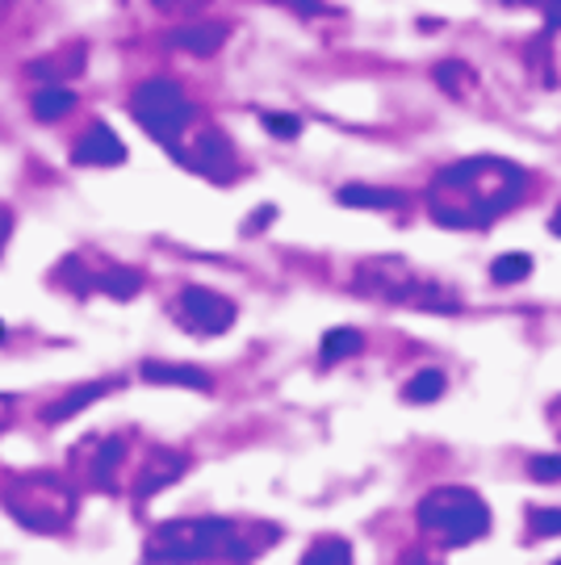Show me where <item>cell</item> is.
Returning <instances> with one entry per match:
<instances>
[{
    "label": "cell",
    "mask_w": 561,
    "mask_h": 565,
    "mask_svg": "<svg viewBox=\"0 0 561 565\" xmlns=\"http://www.w3.org/2000/svg\"><path fill=\"white\" fill-rule=\"evenodd\" d=\"M528 193V172L502 156H469L441 168L427 184V214L444 231H486Z\"/></svg>",
    "instance_id": "cell-1"
},
{
    "label": "cell",
    "mask_w": 561,
    "mask_h": 565,
    "mask_svg": "<svg viewBox=\"0 0 561 565\" xmlns=\"http://www.w3.org/2000/svg\"><path fill=\"white\" fill-rule=\"evenodd\" d=\"M277 527H256V524H235V520H172L160 524L147 545L142 557L147 562H256V553L264 545H277Z\"/></svg>",
    "instance_id": "cell-2"
},
{
    "label": "cell",
    "mask_w": 561,
    "mask_h": 565,
    "mask_svg": "<svg viewBox=\"0 0 561 565\" xmlns=\"http://www.w3.org/2000/svg\"><path fill=\"white\" fill-rule=\"evenodd\" d=\"M423 536H432L444 548H465L490 532V507L469 486H436L415 507Z\"/></svg>",
    "instance_id": "cell-3"
},
{
    "label": "cell",
    "mask_w": 561,
    "mask_h": 565,
    "mask_svg": "<svg viewBox=\"0 0 561 565\" xmlns=\"http://www.w3.org/2000/svg\"><path fill=\"white\" fill-rule=\"evenodd\" d=\"M4 511L30 532H63L76 515V490L63 482L60 473H25L0 490Z\"/></svg>",
    "instance_id": "cell-4"
},
{
    "label": "cell",
    "mask_w": 561,
    "mask_h": 565,
    "mask_svg": "<svg viewBox=\"0 0 561 565\" xmlns=\"http://www.w3.org/2000/svg\"><path fill=\"white\" fill-rule=\"evenodd\" d=\"M130 118L177 156L184 135H193V126H198V105L184 97V88L177 81H147L130 97Z\"/></svg>",
    "instance_id": "cell-5"
},
{
    "label": "cell",
    "mask_w": 561,
    "mask_h": 565,
    "mask_svg": "<svg viewBox=\"0 0 561 565\" xmlns=\"http://www.w3.org/2000/svg\"><path fill=\"white\" fill-rule=\"evenodd\" d=\"M361 285V294H378V298H390V302L423 306V310H457V298H441L436 285L411 281V268L399 264L394 256H381V260L364 264Z\"/></svg>",
    "instance_id": "cell-6"
},
{
    "label": "cell",
    "mask_w": 561,
    "mask_h": 565,
    "mask_svg": "<svg viewBox=\"0 0 561 565\" xmlns=\"http://www.w3.org/2000/svg\"><path fill=\"white\" fill-rule=\"evenodd\" d=\"M177 160H181L189 172L205 177V181L226 184L235 177V142L226 139L219 126H201L198 135H193V142H181Z\"/></svg>",
    "instance_id": "cell-7"
},
{
    "label": "cell",
    "mask_w": 561,
    "mask_h": 565,
    "mask_svg": "<svg viewBox=\"0 0 561 565\" xmlns=\"http://www.w3.org/2000/svg\"><path fill=\"white\" fill-rule=\"evenodd\" d=\"M177 315L193 335H222L235 327V302L219 289H205V285H184Z\"/></svg>",
    "instance_id": "cell-8"
},
{
    "label": "cell",
    "mask_w": 561,
    "mask_h": 565,
    "mask_svg": "<svg viewBox=\"0 0 561 565\" xmlns=\"http://www.w3.org/2000/svg\"><path fill=\"white\" fill-rule=\"evenodd\" d=\"M184 469H189V457L184 452H172V448H156L151 457H142V469L139 478H135V503H147V499H156L160 490L184 478Z\"/></svg>",
    "instance_id": "cell-9"
},
{
    "label": "cell",
    "mask_w": 561,
    "mask_h": 565,
    "mask_svg": "<svg viewBox=\"0 0 561 565\" xmlns=\"http://www.w3.org/2000/svg\"><path fill=\"white\" fill-rule=\"evenodd\" d=\"M72 160L81 163V168H114V163L126 160V142L114 135V126L93 121L76 139V147H72Z\"/></svg>",
    "instance_id": "cell-10"
},
{
    "label": "cell",
    "mask_w": 561,
    "mask_h": 565,
    "mask_svg": "<svg viewBox=\"0 0 561 565\" xmlns=\"http://www.w3.org/2000/svg\"><path fill=\"white\" fill-rule=\"evenodd\" d=\"M226 25L222 21H181L172 34H168V42L177 46V51H184V55H219L222 42H226Z\"/></svg>",
    "instance_id": "cell-11"
},
{
    "label": "cell",
    "mask_w": 561,
    "mask_h": 565,
    "mask_svg": "<svg viewBox=\"0 0 561 565\" xmlns=\"http://www.w3.org/2000/svg\"><path fill=\"white\" fill-rule=\"evenodd\" d=\"M118 382H84V385H76V390H67V394H60L55 403L42 411V424H67V419H76L81 411H88V406L97 403V398H105L109 390H114Z\"/></svg>",
    "instance_id": "cell-12"
},
{
    "label": "cell",
    "mask_w": 561,
    "mask_h": 565,
    "mask_svg": "<svg viewBox=\"0 0 561 565\" xmlns=\"http://www.w3.org/2000/svg\"><path fill=\"white\" fill-rule=\"evenodd\" d=\"M142 382L151 385H181V390H214V377L198 364H168V361H142Z\"/></svg>",
    "instance_id": "cell-13"
},
{
    "label": "cell",
    "mask_w": 561,
    "mask_h": 565,
    "mask_svg": "<svg viewBox=\"0 0 561 565\" xmlns=\"http://www.w3.org/2000/svg\"><path fill=\"white\" fill-rule=\"evenodd\" d=\"M406 202L402 189H378V184H343L340 205L348 210H399Z\"/></svg>",
    "instance_id": "cell-14"
},
{
    "label": "cell",
    "mask_w": 561,
    "mask_h": 565,
    "mask_svg": "<svg viewBox=\"0 0 561 565\" xmlns=\"http://www.w3.org/2000/svg\"><path fill=\"white\" fill-rule=\"evenodd\" d=\"M30 109H34V118L39 121H60L76 109V93H72L67 84H42V88H34Z\"/></svg>",
    "instance_id": "cell-15"
},
{
    "label": "cell",
    "mask_w": 561,
    "mask_h": 565,
    "mask_svg": "<svg viewBox=\"0 0 561 565\" xmlns=\"http://www.w3.org/2000/svg\"><path fill=\"white\" fill-rule=\"evenodd\" d=\"M444 390H448V377H444L441 369H420L411 382L402 385V398L411 406H427V403H441Z\"/></svg>",
    "instance_id": "cell-16"
},
{
    "label": "cell",
    "mask_w": 561,
    "mask_h": 565,
    "mask_svg": "<svg viewBox=\"0 0 561 565\" xmlns=\"http://www.w3.org/2000/svg\"><path fill=\"white\" fill-rule=\"evenodd\" d=\"M84 72V55L81 51H55L51 60L30 63V76H39L42 84H67V76H81Z\"/></svg>",
    "instance_id": "cell-17"
},
{
    "label": "cell",
    "mask_w": 561,
    "mask_h": 565,
    "mask_svg": "<svg viewBox=\"0 0 561 565\" xmlns=\"http://www.w3.org/2000/svg\"><path fill=\"white\" fill-rule=\"evenodd\" d=\"M121 457H126V440H121V436H109V440H100L97 457H93V469H88L93 486H114V473H118Z\"/></svg>",
    "instance_id": "cell-18"
},
{
    "label": "cell",
    "mask_w": 561,
    "mask_h": 565,
    "mask_svg": "<svg viewBox=\"0 0 561 565\" xmlns=\"http://www.w3.org/2000/svg\"><path fill=\"white\" fill-rule=\"evenodd\" d=\"M432 76H436V84H441L448 97H462V93H469V88L478 84V72L465 60H441Z\"/></svg>",
    "instance_id": "cell-19"
},
{
    "label": "cell",
    "mask_w": 561,
    "mask_h": 565,
    "mask_svg": "<svg viewBox=\"0 0 561 565\" xmlns=\"http://www.w3.org/2000/svg\"><path fill=\"white\" fill-rule=\"evenodd\" d=\"M361 348H364V335L357 327H336V331L322 335V361L336 364V361H348V356H361Z\"/></svg>",
    "instance_id": "cell-20"
},
{
    "label": "cell",
    "mask_w": 561,
    "mask_h": 565,
    "mask_svg": "<svg viewBox=\"0 0 561 565\" xmlns=\"http://www.w3.org/2000/svg\"><path fill=\"white\" fill-rule=\"evenodd\" d=\"M528 273H532V256H523V252H507L490 264V281L495 285H520L528 281Z\"/></svg>",
    "instance_id": "cell-21"
},
{
    "label": "cell",
    "mask_w": 561,
    "mask_h": 565,
    "mask_svg": "<svg viewBox=\"0 0 561 565\" xmlns=\"http://www.w3.org/2000/svg\"><path fill=\"white\" fill-rule=\"evenodd\" d=\"M301 565H352V545H348V541H336V536L315 541V545L306 548Z\"/></svg>",
    "instance_id": "cell-22"
},
{
    "label": "cell",
    "mask_w": 561,
    "mask_h": 565,
    "mask_svg": "<svg viewBox=\"0 0 561 565\" xmlns=\"http://www.w3.org/2000/svg\"><path fill=\"white\" fill-rule=\"evenodd\" d=\"M532 532L537 536H561V507H532Z\"/></svg>",
    "instance_id": "cell-23"
},
{
    "label": "cell",
    "mask_w": 561,
    "mask_h": 565,
    "mask_svg": "<svg viewBox=\"0 0 561 565\" xmlns=\"http://www.w3.org/2000/svg\"><path fill=\"white\" fill-rule=\"evenodd\" d=\"M264 130L268 135H277V139H298L301 135V121L294 114H261Z\"/></svg>",
    "instance_id": "cell-24"
},
{
    "label": "cell",
    "mask_w": 561,
    "mask_h": 565,
    "mask_svg": "<svg viewBox=\"0 0 561 565\" xmlns=\"http://www.w3.org/2000/svg\"><path fill=\"white\" fill-rule=\"evenodd\" d=\"M528 473H532L537 482H561V452L532 457V461H528Z\"/></svg>",
    "instance_id": "cell-25"
},
{
    "label": "cell",
    "mask_w": 561,
    "mask_h": 565,
    "mask_svg": "<svg viewBox=\"0 0 561 565\" xmlns=\"http://www.w3.org/2000/svg\"><path fill=\"white\" fill-rule=\"evenodd\" d=\"M277 4L294 9V13H301V18H319V13H327V4H322V0H277Z\"/></svg>",
    "instance_id": "cell-26"
},
{
    "label": "cell",
    "mask_w": 561,
    "mask_h": 565,
    "mask_svg": "<svg viewBox=\"0 0 561 565\" xmlns=\"http://www.w3.org/2000/svg\"><path fill=\"white\" fill-rule=\"evenodd\" d=\"M544 9V34H561V0H541Z\"/></svg>",
    "instance_id": "cell-27"
},
{
    "label": "cell",
    "mask_w": 561,
    "mask_h": 565,
    "mask_svg": "<svg viewBox=\"0 0 561 565\" xmlns=\"http://www.w3.org/2000/svg\"><path fill=\"white\" fill-rule=\"evenodd\" d=\"M160 13H189V9H198V4H205V0H151Z\"/></svg>",
    "instance_id": "cell-28"
},
{
    "label": "cell",
    "mask_w": 561,
    "mask_h": 565,
    "mask_svg": "<svg viewBox=\"0 0 561 565\" xmlns=\"http://www.w3.org/2000/svg\"><path fill=\"white\" fill-rule=\"evenodd\" d=\"M13 235V210L9 205H0V252H4V239Z\"/></svg>",
    "instance_id": "cell-29"
},
{
    "label": "cell",
    "mask_w": 561,
    "mask_h": 565,
    "mask_svg": "<svg viewBox=\"0 0 561 565\" xmlns=\"http://www.w3.org/2000/svg\"><path fill=\"white\" fill-rule=\"evenodd\" d=\"M13 398H9V394H0V431H4V427L13 424Z\"/></svg>",
    "instance_id": "cell-30"
},
{
    "label": "cell",
    "mask_w": 561,
    "mask_h": 565,
    "mask_svg": "<svg viewBox=\"0 0 561 565\" xmlns=\"http://www.w3.org/2000/svg\"><path fill=\"white\" fill-rule=\"evenodd\" d=\"M264 218H277V210H273V205H268V210H256V214H252V226H247V235H252V231H261Z\"/></svg>",
    "instance_id": "cell-31"
},
{
    "label": "cell",
    "mask_w": 561,
    "mask_h": 565,
    "mask_svg": "<svg viewBox=\"0 0 561 565\" xmlns=\"http://www.w3.org/2000/svg\"><path fill=\"white\" fill-rule=\"evenodd\" d=\"M549 231H553V235L561 239V205H558V214H553V223H549Z\"/></svg>",
    "instance_id": "cell-32"
},
{
    "label": "cell",
    "mask_w": 561,
    "mask_h": 565,
    "mask_svg": "<svg viewBox=\"0 0 561 565\" xmlns=\"http://www.w3.org/2000/svg\"><path fill=\"white\" fill-rule=\"evenodd\" d=\"M0 335H4V327H0Z\"/></svg>",
    "instance_id": "cell-33"
}]
</instances>
